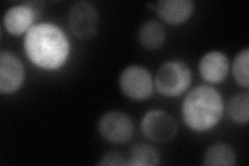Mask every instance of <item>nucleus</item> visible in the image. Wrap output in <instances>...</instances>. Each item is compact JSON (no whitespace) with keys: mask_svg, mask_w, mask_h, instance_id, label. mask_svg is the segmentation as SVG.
<instances>
[{"mask_svg":"<svg viewBox=\"0 0 249 166\" xmlns=\"http://www.w3.org/2000/svg\"><path fill=\"white\" fill-rule=\"evenodd\" d=\"M237 163L235 149L225 142H215L210 145L202 157V164L206 166H233Z\"/></svg>","mask_w":249,"mask_h":166,"instance_id":"nucleus-13","label":"nucleus"},{"mask_svg":"<svg viewBox=\"0 0 249 166\" xmlns=\"http://www.w3.org/2000/svg\"><path fill=\"white\" fill-rule=\"evenodd\" d=\"M225 104L222 94L213 85L200 84L186 93L181 114L185 126L193 132L214 129L222 120Z\"/></svg>","mask_w":249,"mask_h":166,"instance_id":"nucleus-2","label":"nucleus"},{"mask_svg":"<svg viewBox=\"0 0 249 166\" xmlns=\"http://www.w3.org/2000/svg\"><path fill=\"white\" fill-rule=\"evenodd\" d=\"M249 48L241 49L231 64V73L235 81L241 88L247 90L249 88Z\"/></svg>","mask_w":249,"mask_h":166,"instance_id":"nucleus-16","label":"nucleus"},{"mask_svg":"<svg viewBox=\"0 0 249 166\" xmlns=\"http://www.w3.org/2000/svg\"><path fill=\"white\" fill-rule=\"evenodd\" d=\"M166 31L164 26L157 20H149L139 27L137 39L145 50H158L164 45Z\"/></svg>","mask_w":249,"mask_h":166,"instance_id":"nucleus-12","label":"nucleus"},{"mask_svg":"<svg viewBox=\"0 0 249 166\" xmlns=\"http://www.w3.org/2000/svg\"><path fill=\"white\" fill-rule=\"evenodd\" d=\"M45 5L41 0H29L9 7L2 18L3 27L12 36H24L43 14Z\"/></svg>","mask_w":249,"mask_h":166,"instance_id":"nucleus-4","label":"nucleus"},{"mask_svg":"<svg viewBox=\"0 0 249 166\" xmlns=\"http://www.w3.org/2000/svg\"><path fill=\"white\" fill-rule=\"evenodd\" d=\"M230 59L228 55L219 50L206 52L198 61V72L207 84L221 83L230 72Z\"/></svg>","mask_w":249,"mask_h":166,"instance_id":"nucleus-10","label":"nucleus"},{"mask_svg":"<svg viewBox=\"0 0 249 166\" xmlns=\"http://www.w3.org/2000/svg\"><path fill=\"white\" fill-rule=\"evenodd\" d=\"M161 163V155L153 146L136 144L130 148L127 165L130 166H156Z\"/></svg>","mask_w":249,"mask_h":166,"instance_id":"nucleus-14","label":"nucleus"},{"mask_svg":"<svg viewBox=\"0 0 249 166\" xmlns=\"http://www.w3.org/2000/svg\"><path fill=\"white\" fill-rule=\"evenodd\" d=\"M227 112L231 120L239 125H246L249 121V93L238 92L229 100Z\"/></svg>","mask_w":249,"mask_h":166,"instance_id":"nucleus-15","label":"nucleus"},{"mask_svg":"<svg viewBox=\"0 0 249 166\" xmlns=\"http://www.w3.org/2000/svg\"><path fill=\"white\" fill-rule=\"evenodd\" d=\"M135 126L130 115L120 110H110L99 118L98 132L105 141L124 145L134 135Z\"/></svg>","mask_w":249,"mask_h":166,"instance_id":"nucleus-7","label":"nucleus"},{"mask_svg":"<svg viewBox=\"0 0 249 166\" xmlns=\"http://www.w3.org/2000/svg\"><path fill=\"white\" fill-rule=\"evenodd\" d=\"M196 10L192 0H161L155 2V11L169 25H180L188 21Z\"/></svg>","mask_w":249,"mask_h":166,"instance_id":"nucleus-11","label":"nucleus"},{"mask_svg":"<svg viewBox=\"0 0 249 166\" xmlns=\"http://www.w3.org/2000/svg\"><path fill=\"white\" fill-rule=\"evenodd\" d=\"M25 80V69L21 59L12 51L0 53V93L12 96L21 90Z\"/></svg>","mask_w":249,"mask_h":166,"instance_id":"nucleus-9","label":"nucleus"},{"mask_svg":"<svg viewBox=\"0 0 249 166\" xmlns=\"http://www.w3.org/2000/svg\"><path fill=\"white\" fill-rule=\"evenodd\" d=\"M100 15L89 1H77L68 12V25L71 33L80 39H90L98 33Z\"/></svg>","mask_w":249,"mask_h":166,"instance_id":"nucleus-8","label":"nucleus"},{"mask_svg":"<svg viewBox=\"0 0 249 166\" xmlns=\"http://www.w3.org/2000/svg\"><path fill=\"white\" fill-rule=\"evenodd\" d=\"M192 72L189 66L180 59L167 60L159 67L154 77V85L164 97H180L189 89Z\"/></svg>","mask_w":249,"mask_h":166,"instance_id":"nucleus-3","label":"nucleus"},{"mask_svg":"<svg viewBox=\"0 0 249 166\" xmlns=\"http://www.w3.org/2000/svg\"><path fill=\"white\" fill-rule=\"evenodd\" d=\"M99 165H111V166H122L127 165V158L122 155L120 152L110 151L101 156L98 162Z\"/></svg>","mask_w":249,"mask_h":166,"instance_id":"nucleus-17","label":"nucleus"},{"mask_svg":"<svg viewBox=\"0 0 249 166\" xmlns=\"http://www.w3.org/2000/svg\"><path fill=\"white\" fill-rule=\"evenodd\" d=\"M23 48L34 66L47 72H54L67 64L72 45L59 25L45 21L36 23L24 35Z\"/></svg>","mask_w":249,"mask_h":166,"instance_id":"nucleus-1","label":"nucleus"},{"mask_svg":"<svg viewBox=\"0 0 249 166\" xmlns=\"http://www.w3.org/2000/svg\"><path fill=\"white\" fill-rule=\"evenodd\" d=\"M119 88L128 99L144 101L153 94L154 78L145 67L131 65L124 68L120 74Z\"/></svg>","mask_w":249,"mask_h":166,"instance_id":"nucleus-5","label":"nucleus"},{"mask_svg":"<svg viewBox=\"0 0 249 166\" xmlns=\"http://www.w3.org/2000/svg\"><path fill=\"white\" fill-rule=\"evenodd\" d=\"M143 135L156 144H166L173 140L178 131L176 118L161 109H152L145 112L140 122Z\"/></svg>","mask_w":249,"mask_h":166,"instance_id":"nucleus-6","label":"nucleus"}]
</instances>
